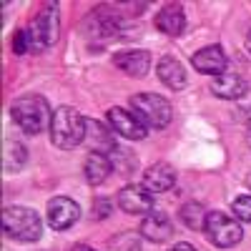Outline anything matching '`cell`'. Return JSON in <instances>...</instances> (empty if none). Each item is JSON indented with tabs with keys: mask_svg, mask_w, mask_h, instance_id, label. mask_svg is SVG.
<instances>
[{
	"mask_svg": "<svg viewBox=\"0 0 251 251\" xmlns=\"http://www.w3.org/2000/svg\"><path fill=\"white\" fill-rule=\"evenodd\" d=\"M174 183H176V171L169 163H153L151 169L143 171V186L149 188L151 194L169 191V188H174Z\"/></svg>",
	"mask_w": 251,
	"mask_h": 251,
	"instance_id": "cell-17",
	"label": "cell"
},
{
	"mask_svg": "<svg viewBox=\"0 0 251 251\" xmlns=\"http://www.w3.org/2000/svg\"><path fill=\"white\" fill-rule=\"evenodd\" d=\"M178 216H181L183 226L194 228V231H201V228H203V224H206V216H208V211H203V206H201L199 201H191V203H183V206H181Z\"/></svg>",
	"mask_w": 251,
	"mask_h": 251,
	"instance_id": "cell-21",
	"label": "cell"
},
{
	"mask_svg": "<svg viewBox=\"0 0 251 251\" xmlns=\"http://www.w3.org/2000/svg\"><path fill=\"white\" fill-rule=\"evenodd\" d=\"M118 206H121V211L131 214V216H146L149 211H153V194L143 183L123 186L118 191Z\"/></svg>",
	"mask_w": 251,
	"mask_h": 251,
	"instance_id": "cell-7",
	"label": "cell"
},
{
	"mask_svg": "<svg viewBox=\"0 0 251 251\" xmlns=\"http://www.w3.org/2000/svg\"><path fill=\"white\" fill-rule=\"evenodd\" d=\"M208 91L216 98H224V100H239L249 93V83L236 73H224V75H216L211 80V88Z\"/></svg>",
	"mask_w": 251,
	"mask_h": 251,
	"instance_id": "cell-14",
	"label": "cell"
},
{
	"mask_svg": "<svg viewBox=\"0 0 251 251\" xmlns=\"http://www.w3.org/2000/svg\"><path fill=\"white\" fill-rule=\"evenodd\" d=\"M156 28L163 33V35H171V38H176V35H181L183 33V28H186V13H183V8L178 5V3H171V5H163L158 13H156Z\"/></svg>",
	"mask_w": 251,
	"mask_h": 251,
	"instance_id": "cell-16",
	"label": "cell"
},
{
	"mask_svg": "<svg viewBox=\"0 0 251 251\" xmlns=\"http://www.w3.org/2000/svg\"><path fill=\"white\" fill-rule=\"evenodd\" d=\"M156 75L158 80L163 83L166 88H171V91H183L186 88V68L181 66V60L174 58V55H163L158 60V66H156Z\"/></svg>",
	"mask_w": 251,
	"mask_h": 251,
	"instance_id": "cell-15",
	"label": "cell"
},
{
	"mask_svg": "<svg viewBox=\"0 0 251 251\" xmlns=\"http://www.w3.org/2000/svg\"><path fill=\"white\" fill-rule=\"evenodd\" d=\"M231 211H234V219L251 224V194H244V196H239V199L231 203Z\"/></svg>",
	"mask_w": 251,
	"mask_h": 251,
	"instance_id": "cell-22",
	"label": "cell"
},
{
	"mask_svg": "<svg viewBox=\"0 0 251 251\" xmlns=\"http://www.w3.org/2000/svg\"><path fill=\"white\" fill-rule=\"evenodd\" d=\"M58 25H60V15H58V5L53 3V5L43 8V13L30 23V28H25L30 53H40L48 46H53L58 40Z\"/></svg>",
	"mask_w": 251,
	"mask_h": 251,
	"instance_id": "cell-5",
	"label": "cell"
},
{
	"mask_svg": "<svg viewBox=\"0 0 251 251\" xmlns=\"http://www.w3.org/2000/svg\"><path fill=\"white\" fill-rule=\"evenodd\" d=\"M13 50H15L18 55H23V53H28V50H30V43H28V33H25V28H20V30L15 33V38H13Z\"/></svg>",
	"mask_w": 251,
	"mask_h": 251,
	"instance_id": "cell-23",
	"label": "cell"
},
{
	"mask_svg": "<svg viewBox=\"0 0 251 251\" xmlns=\"http://www.w3.org/2000/svg\"><path fill=\"white\" fill-rule=\"evenodd\" d=\"M131 113L146 128H166L171 123V103L158 93H136L131 96Z\"/></svg>",
	"mask_w": 251,
	"mask_h": 251,
	"instance_id": "cell-4",
	"label": "cell"
},
{
	"mask_svg": "<svg viewBox=\"0 0 251 251\" xmlns=\"http://www.w3.org/2000/svg\"><path fill=\"white\" fill-rule=\"evenodd\" d=\"M246 183H249V188H251V176H249V181H246Z\"/></svg>",
	"mask_w": 251,
	"mask_h": 251,
	"instance_id": "cell-29",
	"label": "cell"
},
{
	"mask_svg": "<svg viewBox=\"0 0 251 251\" xmlns=\"http://www.w3.org/2000/svg\"><path fill=\"white\" fill-rule=\"evenodd\" d=\"M83 141L91 149V153H106L108 156V153L118 151L111 128H106L100 121H93V118H86V138Z\"/></svg>",
	"mask_w": 251,
	"mask_h": 251,
	"instance_id": "cell-13",
	"label": "cell"
},
{
	"mask_svg": "<svg viewBox=\"0 0 251 251\" xmlns=\"http://www.w3.org/2000/svg\"><path fill=\"white\" fill-rule=\"evenodd\" d=\"M138 231L143 234V239H149V241H153V244H161V241H166V239H171L174 224H171L169 214H163V211H149V214L141 219Z\"/></svg>",
	"mask_w": 251,
	"mask_h": 251,
	"instance_id": "cell-12",
	"label": "cell"
},
{
	"mask_svg": "<svg viewBox=\"0 0 251 251\" xmlns=\"http://www.w3.org/2000/svg\"><path fill=\"white\" fill-rule=\"evenodd\" d=\"M46 219L53 231H66V228H71L80 219V206L75 201H71L68 196H55L48 201Z\"/></svg>",
	"mask_w": 251,
	"mask_h": 251,
	"instance_id": "cell-8",
	"label": "cell"
},
{
	"mask_svg": "<svg viewBox=\"0 0 251 251\" xmlns=\"http://www.w3.org/2000/svg\"><path fill=\"white\" fill-rule=\"evenodd\" d=\"M116 30H121V20L113 10L106 8H98L91 18V33L93 35H103V38H111L116 35Z\"/></svg>",
	"mask_w": 251,
	"mask_h": 251,
	"instance_id": "cell-20",
	"label": "cell"
},
{
	"mask_svg": "<svg viewBox=\"0 0 251 251\" xmlns=\"http://www.w3.org/2000/svg\"><path fill=\"white\" fill-rule=\"evenodd\" d=\"M10 118L18 128H23L25 133L35 136L40 131L50 128V121H53V113H50V103L43 98V96H20L10 103Z\"/></svg>",
	"mask_w": 251,
	"mask_h": 251,
	"instance_id": "cell-1",
	"label": "cell"
},
{
	"mask_svg": "<svg viewBox=\"0 0 251 251\" xmlns=\"http://www.w3.org/2000/svg\"><path fill=\"white\" fill-rule=\"evenodd\" d=\"M83 171H86V181L91 186H100L113 171V161L106 153H88L86 163H83Z\"/></svg>",
	"mask_w": 251,
	"mask_h": 251,
	"instance_id": "cell-18",
	"label": "cell"
},
{
	"mask_svg": "<svg viewBox=\"0 0 251 251\" xmlns=\"http://www.w3.org/2000/svg\"><path fill=\"white\" fill-rule=\"evenodd\" d=\"M93 219H106V216H111V211H113V203H111V199H98L96 203H93Z\"/></svg>",
	"mask_w": 251,
	"mask_h": 251,
	"instance_id": "cell-24",
	"label": "cell"
},
{
	"mask_svg": "<svg viewBox=\"0 0 251 251\" xmlns=\"http://www.w3.org/2000/svg\"><path fill=\"white\" fill-rule=\"evenodd\" d=\"M83 138H86V118L73 106H58L53 111V121H50L53 146H58L63 151H71L78 143H83Z\"/></svg>",
	"mask_w": 251,
	"mask_h": 251,
	"instance_id": "cell-2",
	"label": "cell"
},
{
	"mask_svg": "<svg viewBox=\"0 0 251 251\" xmlns=\"http://www.w3.org/2000/svg\"><path fill=\"white\" fill-rule=\"evenodd\" d=\"M28 163V149L20 141H5L3 143V171L5 174H18L23 171Z\"/></svg>",
	"mask_w": 251,
	"mask_h": 251,
	"instance_id": "cell-19",
	"label": "cell"
},
{
	"mask_svg": "<svg viewBox=\"0 0 251 251\" xmlns=\"http://www.w3.org/2000/svg\"><path fill=\"white\" fill-rule=\"evenodd\" d=\"M3 231L8 239L20 241V244H30L38 241L43 234L40 219L33 208L28 206H8L3 208Z\"/></svg>",
	"mask_w": 251,
	"mask_h": 251,
	"instance_id": "cell-3",
	"label": "cell"
},
{
	"mask_svg": "<svg viewBox=\"0 0 251 251\" xmlns=\"http://www.w3.org/2000/svg\"><path fill=\"white\" fill-rule=\"evenodd\" d=\"M203 231H206L208 241L216 244L219 249H231L244 236L239 221L234 216H228L226 211H208L206 224H203Z\"/></svg>",
	"mask_w": 251,
	"mask_h": 251,
	"instance_id": "cell-6",
	"label": "cell"
},
{
	"mask_svg": "<svg viewBox=\"0 0 251 251\" xmlns=\"http://www.w3.org/2000/svg\"><path fill=\"white\" fill-rule=\"evenodd\" d=\"M68 251H96L93 246H88V244H75V246H71Z\"/></svg>",
	"mask_w": 251,
	"mask_h": 251,
	"instance_id": "cell-26",
	"label": "cell"
},
{
	"mask_svg": "<svg viewBox=\"0 0 251 251\" xmlns=\"http://www.w3.org/2000/svg\"><path fill=\"white\" fill-rule=\"evenodd\" d=\"M113 66L131 78H143L151 71V53L149 50H118L113 55Z\"/></svg>",
	"mask_w": 251,
	"mask_h": 251,
	"instance_id": "cell-11",
	"label": "cell"
},
{
	"mask_svg": "<svg viewBox=\"0 0 251 251\" xmlns=\"http://www.w3.org/2000/svg\"><path fill=\"white\" fill-rule=\"evenodd\" d=\"M249 128H251V113H249Z\"/></svg>",
	"mask_w": 251,
	"mask_h": 251,
	"instance_id": "cell-28",
	"label": "cell"
},
{
	"mask_svg": "<svg viewBox=\"0 0 251 251\" xmlns=\"http://www.w3.org/2000/svg\"><path fill=\"white\" fill-rule=\"evenodd\" d=\"M108 123L116 133H121L123 138H131V141H143L146 133H149V128H146L131 111H126L121 106H113L108 111Z\"/></svg>",
	"mask_w": 251,
	"mask_h": 251,
	"instance_id": "cell-9",
	"label": "cell"
},
{
	"mask_svg": "<svg viewBox=\"0 0 251 251\" xmlns=\"http://www.w3.org/2000/svg\"><path fill=\"white\" fill-rule=\"evenodd\" d=\"M191 66L203 75H224V71L228 68V58L221 46H206L199 53H194Z\"/></svg>",
	"mask_w": 251,
	"mask_h": 251,
	"instance_id": "cell-10",
	"label": "cell"
},
{
	"mask_svg": "<svg viewBox=\"0 0 251 251\" xmlns=\"http://www.w3.org/2000/svg\"><path fill=\"white\" fill-rule=\"evenodd\" d=\"M246 50H249V55H251V30H249V35H246Z\"/></svg>",
	"mask_w": 251,
	"mask_h": 251,
	"instance_id": "cell-27",
	"label": "cell"
},
{
	"mask_svg": "<svg viewBox=\"0 0 251 251\" xmlns=\"http://www.w3.org/2000/svg\"><path fill=\"white\" fill-rule=\"evenodd\" d=\"M169 251H196V249H194L191 244H186V241H178V244H176V246H171Z\"/></svg>",
	"mask_w": 251,
	"mask_h": 251,
	"instance_id": "cell-25",
	"label": "cell"
}]
</instances>
